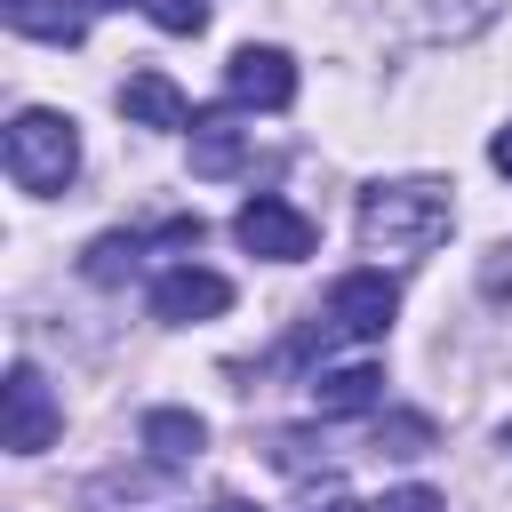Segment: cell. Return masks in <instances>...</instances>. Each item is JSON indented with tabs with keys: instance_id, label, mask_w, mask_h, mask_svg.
<instances>
[{
	"instance_id": "5",
	"label": "cell",
	"mask_w": 512,
	"mask_h": 512,
	"mask_svg": "<svg viewBox=\"0 0 512 512\" xmlns=\"http://www.w3.org/2000/svg\"><path fill=\"white\" fill-rule=\"evenodd\" d=\"M0 400H8V416H0V440H8V456H40V448L64 432V408H56V392H48V376H40L32 360H16V368H8Z\"/></svg>"
},
{
	"instance_id": "21",
	"label": "cell",
	"mask_w": 512,
	"mask_h": 512,
	"mask_svg": "<svg viewBox=\"0 0 512 512\" xmlns=\"http://www.w3.org/2000/svg\"><path fill=\"white\" fill-rule=\"evenodd\" d=\"M208 512H256V504H248V496H216Z\"/></svg>"
},
{
	"instance_id": "6",
	"label": "cell",
	"mask_w": 512,
	"mask_h": 512,
	"mask_svg": "<svg viewBox=\"0 0 512 512\" xmlns=\"http://www.w3.org/2000/svg\"><path fill=\"white\" fill-rule=\"evenodd\" d=\"M224 96L248 104V112H280V104H296V64L280 48H240L224 64Z\"/></svg>"
},
{
	"instance_id": "13",
	"label": "cell",
	"mask_w": 512,
	"mask_h": 512,
	"mask_svg": "<svg viewBox=\"0 0 512 512\" xmlns=\"http://www.w3.org/2000/svg\"><path fill=\"white\" fill-rule=\"evenodd\" d=\"M0 8H8V24H16V32L56 40V48H72V40L88 32V16H80V8H64V0H0Z\"/></svg>"
},
{
	"instance_id": "4",
	"label": "cell",
	"mask_w": 512,
	"mask_h": 512,
	"mask_svg": "<svg viewBox=\"0 0 512 512\" xmlns=\"http://www.w3.org/2000/svg\"><path fill=\"white\" fill-rule=\"evenodd\" d=\"M392 312H400V288L368 264V272H344V280L328 288V312H320V320H328L336 344H376V336L392 328Z\"/></svg>"
},
{
	"instance_id": "20",
	"label": "cell",
	"mask_w": 512,
	"mask_h": 512,
	"mask_svg": "<svg viewBox=\"0 0 512 512\" xmlns=\"http://www.w3.org/2000/svg\"><path fill=\"white\" fill-rule=\"evenodd\" d=\"M488 160H496V176H512V128H496V144H488Z\"/></svg>"
},
{
	"instance_id": "1",
	"label": "cell",
	"mask_w": 512,
	"mask_h": 512,
	"mask_svg": "<svg viewBox=\"0 0 512 512\" xmlns=\"http://www.w3.org/2000/svg\"><path fill=\"white\" fill-rule=\"evenodd\" d=\"M456 224V200L440 176H408V184H368L360 192V256H384V264H408V256H432Z\"/></svg>"
},
{
	"instance_id": "10",
	"label": "cell",
	"mask_w": 512,
	"mask_h": 512,
	"mask_svg": "<svg viewBox=\"0 0 512 512\" xmlns=\"http://www.w3.org/2000/svg\"><path fill=\"white\" fill-rule=\"evenodd\" d=\"M88 512H184V504L152 472H104V480H88Z\"/></svg>"
},
{
	"instance_id": "8",
	"label": "cell",
	"mask_w": 512,
	"mask_h": 512,
	"mask_svg": "<svg viewBox=\"0 0 512 512\" xmlns=\"http://www.w3.org/2000/svg\"><path fill=\"white\" fill-rule=\"evenodd\" d=\"M120 112L136 128H192V104H184V88L168 72H128L120 80Z\"/></svg>"
},
{
	"instance_id": "18",
	"label": "cell",
	"mask_w": 512,
	"mask_h": 512,
	"mask_svg": "<svg viewBox=\"0 0 512 512\" xmlns=\"http://www.w3.org/2000/svg\"><path fill=\"white\" fill-rule=\"evenodd\" d=\"M296 512H360V504H352V488H344V480H328V488H312Z\"/></svg>"
},
{
	"instance_id": "16",
	"label": "cell",
	"mask_w": 512,
	"mask_h": 512,
	"mask_svg": "<svg viewBox=\"0 0 512 512\" xmlns=\"http://www.w3.org/2000/svg\"><path fill=\"white\" fill-rule=\"evenodd\" d=\"M160 32H208V0H136Z\"/></svg>"
},
{
	"instance_id": "2",
	"label": "cell",
	"mask_w": 512,
	"mask_h": 512,
	"mask_svg": "<svg viewBox=\"0 0 512 512\" xmlns=\"http://www.w3.org/2000/svg\"><path fill=\"white\" fill-rule=\"evenodd\" d=\"M0 160H8V184H16V192H40V200H48V192H64V184L80 176V128H72L64 112L32 104V112L8 120Z\"/></svg>"
},
{
	"instance_id": "15",
	"label": "cell",
	"mask_w": 512,
	"mask_h": 512,
	"mask_svg": "<svg viewBox=\"0 0 512 512\" xmlns=\"http://www.w3.org/2000/svg\"><path fill=\"white\" fill-rule=\"evenodd\" d=\"M432 440V416H376V456H424Z\"/></svg>"
},
{
	"instance_id": "12",
	"label": "cell",
	"mask_w": 512,
	"mask_h": 512,
	"mask_svg": "<svg viewBox=\"0 0 512 512\" xmlns=\"http://www.w3.org/2000/svg\"><path fill=\"white\" fill-rule=\"evenodd\" d=\"M144 448H152L160 464H192V456L208 448V424H200L192 408H152V416H144Z\"/></svg>"
},
{
	"instance_id": "3",
	"label": "cell",
	"mask_w": 512,
	"mask_h": 512,
	"mask_svg": "<svg viewBox=\"0 0 512 512\" xmlns=\"http://www.w3.org/2000/svg\"><path fill=\"white\" fill-rule=\"evenodd\" d=\"M232 240H240L248 256H264V264H296V256H312L320 224H312L304 208H288L280 192H256V200L232 216Z\"/></svg>"
},
{
	"instance_id": "14",
	"label": "cell",
	"mask_w": 512,
	"mask_h": 512,
	"mask_svg": "<svg viewBox=\"0 0 512 512\" xmlns=\"http://www.w3.org/2000/svg\"><path fill=\"white\" fill-rule=\"evenodd\" d=\"M136 264H144V240H136V232H104V240H88V256H80V272H88L96 288H120Z\"/></svg>"
},
{
	"instance_id": "19",
	"label": "cell",
	"mask_w": 512,
	"mask_h": 512,
	"mask_svg": "<svg viewBox=\"0 0 512 512\" xmlns=\"http://www.w3.org/2000/svg\"><path fill=\"white\" fill-rule=\"evenodd\" d=\"M200 232H208L200 216H168V224H160V240H168V248H200Z\"/></svg>"
},
{
	"instance_id": "9",
	"label": "cell",
	"mask_w": 512,
	"mask_h": 512,
	"mask_svg": "<svg viewBox=\"0 0 512 512\" xmlns=\"http://www.w3.org/2000/svg\"><path fill=\"white\" fill-rule=\"evenodd\" d=\"M248 168V128L224 112H192V176H240Z\"/></svg>"
},
{
	"instance_id": "11",
	"label": "cell",
	"mask_w": 512,
	"mask_h": 512,
	"mask_svg": "<svg viewBox=\"0 0 512 512\" xmlns=\"http://www.w3.org/2000/svg\"><path fill=\"white\" fill-rule=\"evenodd\" d=\"M376 400H384L376 368H328V376H312V408L320 416H368Z\"/></svg>"
},
{
	"instance_id": "17",
	"label": "cell",
	"mask_w": 512,
	"mask_h": 512,
	"mask_svg": "<svg viewBox=\"0 0 512 512\" xmlns=\"http://www.w3.org/2000/svg\"><path fill=\"white\" fill-rule=\"evenodd\" d=\"M368 512H448V504H440L432 488H392V496H384V504H368Z\"/></svg>"
},
{
	"instance_id": "7",
	"label": "cell",
	"mask_w": 512,
	"mask_h": 512,
	"mask_svg": "<svg viewBox=\"0 0 512 512\" xmlns=\"http://www.w3.org/2000/svg\"><path fill=\"white\" fill-rule=\"evenodd\" d=\"M224 304H232V280H224V272L176 264V272L152 280V320H168V328H184V320H216Z\"/></svg>"
},
{
	"instance_id": "22",
	"label": "cell",
	"mask_w": 512,
	"mask_h": 512,
	"mask_svg": "<svg viewBox=\"0 0 512 512\" xmlns=\"http://www.w3.org/2000/svg\"><path fill=\"white\" fill-rule=\"evenodd\" d=\"M504 448H512V424H504Z\"/></svg>"
}]
</instances>
